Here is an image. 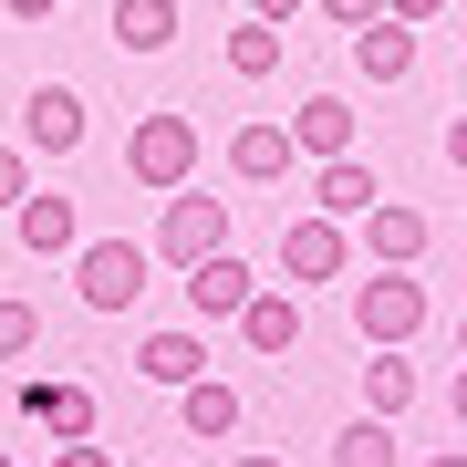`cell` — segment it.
Listing matches in <instances>:
<instances>
[{"label":"cell","mask_w":467,"mask_h":467,"mask_svg":"<svg viewBox=\"0 0 467 467\" xmlns=\"http://www.w3.org/2000/svg\"><path fill=\"white\" fill-rule=\"evenodd\" d=\"M426 312H436V301H426L416 270H374V281H353V333H364V343H416Z\"/></svg>","instance_id":"6da1fadb"},{"label":"cell","mask_w":467,"mask_h":467,"mask_svg":"<svg viewBox=\"0 0 467 467\" xmlns=\"http://www.w3.org/2000/svg\"><path fill=\"white\" fill-rule=\"evenodd\" d=\"M125 167H135V187L177 198V187L198 177V115H146V125L125 135Z\"/></svg>","instance_id":"7a4b0ae2"},{"label":"cell","mask_w":467,"mask_h":467,"mask_svg":"<svg viewBox=\"0 0 467 467\" xmlns=\"http://www.w3.org/2000/svg\"><path fill=\"white\" fill-rule=\"evenodd\" d=\"M229 250V198H198V177L167 198V218H156V260L167 270H198V260H218Z\"/></svg>","instance_id":"3957f363"},{"label":"cell","mask_w":467,"mask_h":467,"mask_svg":"<svg viewBox=\"0 0 467 467\" xmlns=\"http://www.w3.org/2000/svg\"><path fill=\"white\" fill-rule=\"evenodd\" d=\"M146 270H156V250H135V239H84L73 250V291L94 312H135L146 301Z\"/></svg>","instance_id":"277c9868"},{"label":"cell","mask_w":467,"mask_h":467,"mask_svg":"<svg viewBox=\"0 0 467 467\" xmlns=\"http://www.w3.org/2000/svg\"><path fill=\"white\" fill-rule=\"evenodd\" d=\"M281 270H291V281H353V229H343V218H291V229H281Z\"/></svg>","instance_id":"5b68a950"},{"label":"cell","mask_w":467,"mask_h":467,"mask_svg":"<svg viewBox=\"0 0 467 467\" xmlns=\"http://www.w3.org/2000/svg\"><path fill=\"white\" fill-rule=\"evenodd\" d=\"M11 218H21V250H32V260H73V250H84V208L52 198V187H32Z\"/></svg>","instance_id":"8992f818"},{"label":"cell","mask_w":467,"mask_h":467,"mask_svg":"<svg viewBox=\"0 0 467 467\" xmlns=\"http://www.w3.org/2000/svg\"><path fill=\"white\" fill-rule=\"evenodd\" d=\"M21 426H42V436L73 447V436H94V395L63 384V374H32V384H21Z\"/></svg>","instance_id":"52a82bcc"},{"label":"cell","mask_w":467,"mask_h":467,"mask_svg":"<svg viewBox=\"0 0 467 467\" xmlns=\"http://www.w3.org/2000/svg\"><path fill=\"white\" fill-rule=\"evenodd\" d=\"M364 250H374V270H416V260H426V208L374 198V208H364Z\"/></svg>","instance_id":"ba28073f"},{"label":"cell","mask_w":467,"mask_h":467,"mask_svg":"<svg viewBox=\"0 0 467 467\" xmlns=\"http://www.w3.org/2000/svg\"><path fill=\"white\" fill-rule=\"evenodd\" d=\"M250 291H260V270H250V260H229V250L187 270V312H198V322H239V301H250Z\"/></svg>","instance_id":"9c48e42d"},{"label":"cell","mask_w":467,"mask_h":467,"mask_svg":"<svg viewBox=\"0 0 467 467\" xmlns=\"http://www.w3.org/2000/svg\"><path fill=\"white\" fill-rule=\"evenodd\" d=\"M177 426L198 436V447H229V436H239V384H229V374L177 384Z\"/></svg>","instance_id":"30bf717a"},{"label":"cell","mask_w":467,"mask_h":467,"mask_svg":"<svg viewBox=\"0 0 467 467\" xmlns=\"http://www.w3.org/2000/svg\"><path fill=\"white\" fill-rule=\"evenodd\" d=\"M353 42V73L364 84H405L416 73V21H364V32H343Z\"/></svg>","instance_id":"8fae6325"},{"label":"cell","mask_w":467,"mask_h":467,"mask_svg":"<svg viewBox=\"0 0 467 467\" xmlns=\"http://www.w3.org/2000/svg\"><path fill=\"white\" fill-rule=\"evenodd\" d=\"M21 125H32V146H42V156H73V146H84V94H73V84H32Z\"/></svg>","instance_id":"7c38bea8"},{"label":"cell","mask_w":467,"mask_h":467,"mask_svg":"<svg viewBox=\"0 0 467 467\" xmlns=\"http://www.w3.org/2000/svg\"><path fill=\"white\" fill-rule=\"evenodd\" d=\"M374 198H384V187H374L364 156H322V167H312V208H322V218H343V229H353Z\"/></svg>","instance_id":"4fadbf2b"},{"label":"cell","mask_w":467,"mask_h":467,"mask_svg":"<svg viewBox=\"0 0 467 467\" xmlns=\"http://www.w3.org/2000/svg\"><path fill=\"white\" fill-rule=\"evenodd\" d=\"M291 167H301L291 125H239V135H229V177H250V187H270V177H291Z\"/></svg>","instance_id":"5bb4252c"},{"label":"cell","mask_w":467,"mask_h":467,"mask_svg":"<svg viewBox=\"0 0 467 467\" xmlns=\"http://www.w3.org/2000/svg\"><path fill=\"white\" fill-rule=\"evenodd\" d=\"M239 343H250V353H291V343H301V301L260 281L250 301H239Z\"/></svg>","instance_id":"9a60e30c"},{"label":"cell","mask_w":467,"mask_h":467,"mask_svg":"<svg viewBox=\"0 0 467 467\" xmlns=\"http://www.w3.org/2000/svg\"><path fill=\"white\" fill-rule=\"evenodd\" d=\"M291 146L312 156V167H322V156H353V104H343V94H312V104L291 115Z\"/></svg>","instance_id":"2e32d148"},{"label":"cell","mask_w":467,"mask_h":467,"mask_svg":"<svg viewBox=\"0 0 467 467\" xmlns=\"http://www.w3.org/2000/svg\"><path fill=\"white\" fill-rule=\"evenodd\" d=\"M135 374H146V384H198L208 374V343L198 333H146V343H135Z\"/></svg>","instance_id":"e0dca14e"},{"label":"cell","mask_w":467,"mask_h":467,"mask_svg":"<svg viewBox=\"0 0 467 467\" xmlns=\"http://www.w3.org/2000/svg\"><path fill=\"white\" fill-rule=\"evenodd\" d=\"M416 405V364H405V343H374L364 364V416H405Z\"/></svg>","instance_id":"ac0fdd59"},{"label":"cell","mask_w":467,"mask_h":467,"mask_svg":"<svg viewBox=\"0 0 467 467\" xmlns=\"http://www.w3.org/2000/svg\"><path fill=\"white\" fill-rule=\"evenodd\" d=\"M115 42L125 52H167L177 42V0H115Z\"/></svg>","instance_id":"d6986e66"},{"label":"cell","mask_w":467,"mask_h":467,"mask_svg":"<svg viewBox=\"0 0 467 467\" xmlns=\"http://www.w3.org/2000/svg\"><path fill=\"white\" fill-rule=\"evenodd\" d=\"M333 467H395V416H353L333 436Z\"/></svg>","instance_id":"ffe728a7"},{"label":"cell","mask_w":467,"mask_h":467,"mask_svg":"<svg viewBox=\"0 0 467 467\" xmlns=\"http://www.w3.org/2000/svg\"><path fill=\"white\" fill-rule=\"evenodd\" d=\"M229 73H239V84L281 73V21H239V32H229Z\"/></svg>","instance_id":"44dd1931"},{"label":"cell","mask_w":467,"mask_h":467,"mask_svg":"<svg viewBox=\"0 0 467 467\" xmlns=\"http://www.w3.org/2000/svg\"><path fill=\"white\" fill-rule=\"evenodd\" d=\"M32 343H42V312L32 301H0V364H21Z\"/></svg>","instance_id":"7402d4cb"},{"label":"cell","mask_w":467,"mask_h":467,"mask_svg":"<svg viewBox=\"0 0 467 467\" xmlns=\"http://www.w3.org/2000/svg\"><path fill=\"white\" fill-rule=\"evenodd\" d=\"M21 198H32V156L0 146V208H21Z\"/></svg>","instance_id":"603a6c76"},{"label":"cell","mask_w":467,"mask_h":467,"mask_svg":"<svg viewBox=\"0 0 467 467\" xmlns=\"http://www.w3.org/2000/svg\"><path fill=\"white\" fill-rule=\"evenodd\" d=\"M322 21H333V32H364V21H384V0H312Z\"/></svg>","instance_id":"cb8c5ba5"},{"label":"cell","mask_w":467,"mask_h":467,"mask_svg":"<svg viewBox=\"0 0 467 467\" xmlns=\"http://www.w3.org/2000/svg\"><path fill=\"white\" fill-rule=\"evenodd\" d=\"M52 467H115V447H94V436H73V447H52Z\"/></svg>","instance_id":"d4e9b609"},{"label":"cell","mask_w":467,"mask_h":467,"mask_svg":"<svg viewBox=\"0 0 467 467\" xmlns=\"http://www.w3.org/2000/svg\"><path fill=\"white\" fill-rule=\"evenodd\" d=\"M436 11H447V0H384V21H416V32H426Z\"/></svg>","instance_id":"484cf974"},{"label":"cell","mask_w":467,"mask_h":467,"mask_svg":"<svg viewBox=\"0 0 467 467\" xmlns=\"http://www.w3.org/2000/svg\"><path fill=\"white\" fill-rule=\"evenodd\" d=\"M301 11H312V0H250V21H281V32H291Z\"/></svg>","instance_id":"4316f807"},{"label":"cell","mask_w":467,"mask_h":467,"mask_svg":"<svg viewBox=\"0 0 467 467\" xmlns=\"http://www.w3.org/2000/svg\"><path fill=\"white\" fill-rule=\"evenodd\" d=\"M447 167L467 177V115H447Z\"/></svg>","instance_id":"83f0119b"},{"label":"cell","mask_w":467,"mask_h":467,"mask_svg":"<svg viewBox=\"0 0 467 467\" xmlns=\"http://www.w3.org/2000/svg\"><path fill=\"white\" fill-rule=\"evenodd\" d=\"M52 11H63V0H11V21H52Z\"/></svg>","instance_id":"f1b7e54d"},{"label":"cell","mask_w":467,"mask_h":467,"mask_svg":"<svg viewBox=\"0 0 467 467\" xmlns=\"http://www.w3.org/2000/svg\"><path fill=\"white\" fill-rule=\"evenodd\" d=\"M447 416H457V426H467V374H457V384H447Z\"/></svg>","instance_id":"f546056e"},{"label":"cell","mask_w":467,"mask_h":467,"mask_svg":"<svg viewBox=\"0 0 467 467\" xmlns=\"http://www.w3.org/2000/svg\"><path fill=\"white\" fill-rule=\"evenodd\" d=\"M426 467H467V447H436V457H426Z\"/></svg>","instance_id":"4dcf8cb0"},{"label":"cell","mask_w":467,"mask_h":467,"mask_svg":"<svg viewBox=\"0 0 467 467\" xmlns=\"http://www.w3.org/2000/svg\"><path fill=\"white\" fill-rule=\"evenodd\" d=\"M239 467H281V457H239Z\"/></svg>","instance_id":"1f68e13d"},{"label":"cell","mask_w":467,"mask_h":467,"mask_svg":"<svg viewBox=\"0 0 467 467\" xmlns=\"http://www.w3.org/2000/svg\"><path fill=\"white\" fill-rule=\"evenodd\" d=\"M0 467H21V457H11V447H0Z\"/></svg>","instance_id":"d6a6232c"},{"label":"cell","mask_w":467,"mask_h":467,"mask_svg":"<svg viewBox=\"0 0 467 467\" xmlns=\"http://www.w3.org/2000/svg\"><path fill=\"white\" fill-rule=\"evenodd\" d=\"M457 353H467V322H457Z\"/></svg>","instance_id":"836d02e7"},{"label":"cell","mask_w":467,"mask_h":467,"mask_svg":"<svg viewBox=\"0 0 467 467\" xmlns=\"http://www.w3.org/2000/svg\"><path fill=\"white\" fill-rule=\"evenodd\" d=\"M167 467H187V457H167Z\"/></svg>","instance_id":"e575fe53"}]
</instances>
